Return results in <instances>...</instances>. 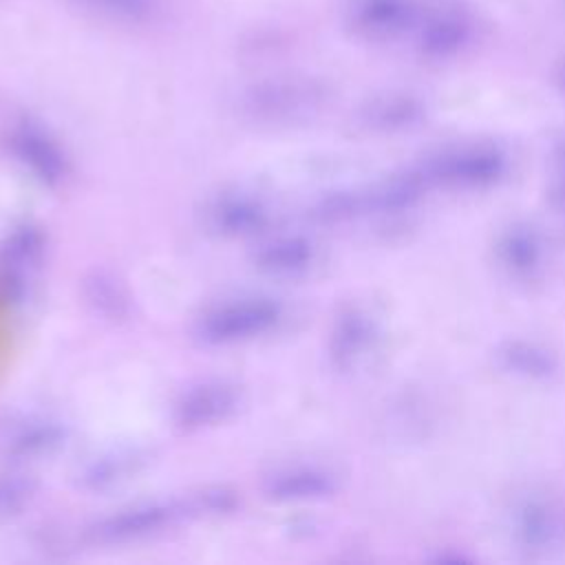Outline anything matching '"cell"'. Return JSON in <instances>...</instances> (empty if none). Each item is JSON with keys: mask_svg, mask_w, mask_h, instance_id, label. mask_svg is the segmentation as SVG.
I'll return each instance as SVG.
<instances>
[{"mask_svg": "<svg viewBox=\"0 0 565 565\" xmlns=\"http://www.w3.org/2000/svg\"><path fill=\"white\" fill-rule=\"evenodd\" d=\"M437 172L459 183H490L503 172V159L494 150H466L439 161Z\"/></svg>", "mask_w": 565, "mask_h": 565, "instance_id": "1", "label": "cell"}, {"mask_svg": "<svg viewBox=\"0 0 565 565\" xmlns=\"http://www.w3.org/2000/svg\"><path fill=\"white\" fill-rule=\"evenodd\" d=\"M503 256L510 267L519 271H527L539 260V243L527 232H512L503 241Z\"/></svg>", "mask_w": 565, "mask_h": 565, "instance_id": "2", "label": "cell"}, {"mask_svg": "<svg viewBox=\"0 0 565 565\" xmlns=\"http://www.w3.org/2000/svg\"><path fill=\"white\" fill-rule=\"evenodd\" d=\"M521 532L530 543H545L554 534V516L543 505H530L521 516Z\"/></svg>", "mask_w": 565, "mask_h": 565, "instance_id": "3", "label": "cell"}, {"mask_svg": "<svg viewBox=\"0 0 565 565\" xmlns=\"http://www.w3.org/2000/svg\"><path fill=\"white\" fill-rule=\"evenodd\" d=\"M503 355L510 362V366L523 373H532V375L550 373V358L530 344H512Z\"/></svg>", "mask_w": 565, "mask_h": 565, "instance_id": "4", "label": "cell"}, {"mask_svg": "<svg viewBox=\"0 0 565 565\" xmlns=\"http://www.w3.org/2000/svg\"><path fill=\"white\" fill-rule=\"evenodd\" d=\"M102 2H106L115 9H124V11H135L141 4V0H102Z\"/></svg>", "mask_w": 565, "mask_h": 565, "instance_id": "5", "label": "cell"}]
</instances>
